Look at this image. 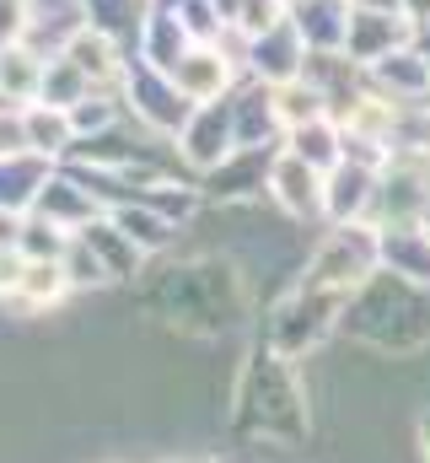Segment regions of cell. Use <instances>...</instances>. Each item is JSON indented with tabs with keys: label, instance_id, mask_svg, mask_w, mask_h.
<instances>
[{
	"label": "cell",
	"instance_id": "6da1fadb",
	"mask_svg": "<svg viewBox=\"0 0 430 463\" xmlns=\"http://www.w3.org/2000/svg\"><path fill=\"white\" fill-rule=\"evenodd\" d=\"M275 194H280V205H285V211H296V216H302V211H313V205L322 200V194H318V167H313V162H302V156L291 151L285 162H275Z\"/></svg>",
	"mask_w": 430,
	"mask_h": 463
},
{
	"label": "cell",
	"instance_id": "7a4b0ae2",
	"mask_svg": "<svg viewBox=\"0 0 430 463\" xmlns=\"http://www.w3.org/2000/svg\"><path fill=\"white\" fill-rule=\"evenodd\" d=\"M22 140H27L33 151H65V146L76 140V118H70V109H54V103L27 109V114H22Z\"/></svg>",
	"mask_w": 430,
	"mask_h": 463
},
{
	"label": "cell",
	"instance_id": "3957f363",
	"mask_svg": "<svg viewBox=\"0 0 430 463\" xmlns=\"http://www.w3.org/2000/svg\"><path fill=\"white\" fill-rule=\"evenodd\" d=\"M65 286H70V275H65L60 259H27V275H22L16 302H27V307H54V302L65 297Z\"/></svg>",
	"mask_w": 430,
	"mask_h": 463
},
{
	"label": "cell",
	"instance_id": "277c9868",
	"mask_svg": "<svg viewBox=\"0 0 430 463\" xmlns=\"http://www.w3.org/2000/svg\"><path fill=\"white\" fill-rule=\"evenodd\" d=\"M87 81H113L118 76V60H113V43H108L103 33H92V27H81L76 38H70V54H65Z\"/></svg>",
	"mask_w": 430,
	"mask_h": 463
},
{
	"label": "cell",
	"instance_id": "5b68a950",
	"mask_svg": "<svg viewBox=\"0 0 430 463\" xmlns=\"http://www.w3.org/2000/svg\"><path fill=\"white\" fill-rule=\"evenodd\" d=\"M38 87H43V65H38V54L5 43V49H0V92H5V98H33Z\"/></svg>",
	"mask_w": 430,
	"mask_h": 463
},
{
	"label": "cell",
	"instance_id": "8992f818",
	"mask_svg": "<svg viewBox=\"0 0 430 463\" xmlns=\"http://www.w3.org/2000/svg\"><path fill=\"white\" fill-rule=\"evenodd\" d=\"M275 114L285 118L291 129H302V124H318V118H322V98L313 92V87L291 81V87H280V103H275Z\"/></svg>",
	"mask_w": 430,
	"mask_h": 463
},
{
	"label": "cell",
	"instance_id": "52a82bcc",
	"mask_svg": "<svg viewBox=\"0 0 430 463\" xmlns=\"http://www.w3.org/2000/svg\"><path fill=\"white\" fill-rule=\"evenodd\" d=\"M296 156H302V162H313V167H328V162L339 156V151H333V129H328L322 118L296 129Z\"/></svg>",
	"mask_w": 430,
	"mask_h": 463
},
{
	"label": "cell",
	"instance_id": "ba28073f",
	"mask_svg": "<svg viewBox=\"0 0 430 463\" xmlns=\"http://www.w3.org/2000/svg\"><path fill=\"white\" fill-rule=\"evenodd\" d=\"M194 98H205V92H215L220 81H215V54H189V65H183V76H178Z\"/></svg>",
	"mask_w": 430,
	"mask_h": 463
},
{
	"label": "cell",
	"instance_id": "9c48e42d",
	"mask_svg": "<svg viewBox=\"0 0 430 463\" xmlns=\"http://www.w3.org/2000/svg\"><path fill=\"white\" fill-rule=\"evenodd\" d=\"M27 275V253L22 248H0V297H16Z\"/></svg>",
	"mask_w": 430,
	"mask_h": 463
}]
</instances>
